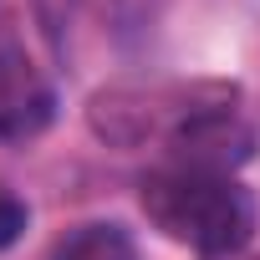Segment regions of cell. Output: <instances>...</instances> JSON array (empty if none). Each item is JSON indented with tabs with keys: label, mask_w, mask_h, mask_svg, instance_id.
I'll return each mask as SVG.
<instances>
[{
	"label": "cell",
	"mask_w": 260,
	"mask_h": 260,
	"mask_svg": "<svg viewBox=\"0 0 260 260\" xmlns=\"http://www.w3.org/2000/svg\"><path fill=\"white\" fill-rule=\"evenodd\" d=\"M138 204L153 230H164L174 245H189L199 255H235L255 240L260 209L255 194L230 169L204 164H158L138 184Z\"/></svg>",
	"instance_id": "cell-1"
},
{
	"label": "cell",
	"mask_w": 260,
	"mask_h": 260,
	"mask_svg": "<svg viewBox=\"0 0 260 260\" xmlns=\"http://www.w3.org/2000/svg\"><path fill=\"white\" fill-rule=\"evenodd\" d=\"M56 117V87L31 51L0 31V143H31Z\"/></svg>",
	"instance_id": "cell-2"
},
{
	"label": "cell",
	"mask_w": 260,
	"mask_h": 260,
	"mask_svg": "<svg viewBox=\"0 0 260 260\" xmlns=\"http://www.w3.org/2000/svg\"><path fill=\"white\" fill-rule=\"evenodd\" d=\"M51 260H138V245L122 224L97 219V224H77L67 240H56Z\"/></svg>",
	"instance_id": "cell-3"
},
{
	"label": "cell",
	"mask_w": 260,
	"mask_h": 260,
	"mask_svg": "<svg viewBox=\"0 0 260 260\" xmlns=\"http://www.w3.org/2000/svg\"><path fill=\"white\" fill-rule=\"evenodd\" d=\"M61 6H72V11H82V16H92V21H138L148 6H153V0H61Z\"/></svg>",
	"instance_id": "cell-4"
},
{
	"label": "cell",
	"mask_w": 260,
	"mask_h": 260,
	"mask_svg": "<svg viewBox=\"0 0 260 260\" xmlns=\"http://www.w3.org/2000/svg\"><path fill=\"white\" fill-rule=\"evenodd\" d=\"M26 224H31V209H26L21 199H11V194H0V250L16 245Z\"/></svg>",
	"instance_id": "cell-5"
}]
</instances>
